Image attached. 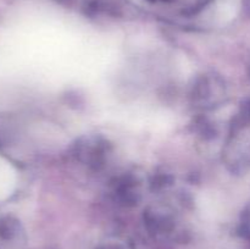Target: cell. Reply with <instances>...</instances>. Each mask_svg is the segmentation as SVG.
<instances>
[{
	"label": "cell",
	"instance_id": "obj_1",
	"mask_svg": "<svg viewBox=\"0 0 250 249\" xmlns=\"http://www.w3.org/2000/svg\"><path fill=\"white\" fill-rule=\"evenodd\" d=\"M112 151V144L102 134H85L80 137L72 146V154L77 161L95 171L107 165Z\"/></svg>",
	"mask_w": 250,
	"mask_h": 249
},
{
	"label": "cell",
	"instance_id": "obj_2",
	"mask_svg": "<svg viewBox=\"0 0 250 249\" xmlns=\"http://www.w3.org/2000/svg\"><path fill=\"white\" fill-rule=\"evenodd\" d=\"M226 97L225 82L214 72H205L197 76L190 85L189 98L194 107L199 110H212L219 107Z\"/></svg>",
	"mask_w": 250,
	"mask_h": 249
},
{
	"label": "cell",
	"instance_id": "obj_3",
	"mask_svg": "<svg viewBox=\"0 0 250 249\" xmlns=\"http://www.w3.org/2000/svg\"><path fill=\"white\" fill-rule=\"evenodd\" d=\"M110 193L117 204L136 207L143 198V181L134 172H125L110 182Z\"/></svg>",
	"mask_w": 250,
	"mask_h": 249
},
{
	"label": "cell",
	"instance_id": "obj_4",
	"mask_svg": "<svg viewBox=\"0 0 250 249\" xmlns=\"http://www.w3.org/2000/svg\"><path fill=\"white\" fill-rule=\"evenodd\" d=\"M249 124H250V100L242 105L239 112L233 119V122H232L231 124L232 131H237V129L242 128V127L249 126Z\"/></svg>",
	"mask_w": 250,
	"mask_h": 249
},
{
	"label": "cell",
	"instance_id": "obj_5",
	"mask_svg": "<svg viewBox=\"0 0 250 249\" xmlns=\"http://www.w3.org/2000/svg\"><path fill=\"white\" fill-rule=\"evenodd\" d=\"M151 1H158V0H151ZM164 1H167V0H164Z\"/></svg>",
	"mask_w": 250,
	"mask_h": 249
}]
</instances>
